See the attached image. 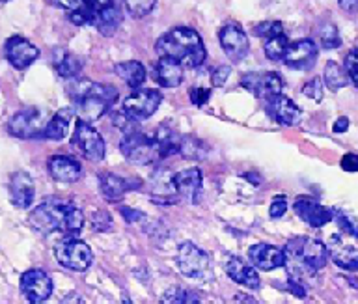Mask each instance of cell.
Wrapping results in <instances>:
<instances>
[{
    "mask_svg": "<svg viewBox=\"0 0 358 304\" xmlns=\"http://www.w3.org/2000/svg\"><path fill=\"white\" fill-rule=\"evenodd\" d=\"M55 6L66 10L73 24H92L103 36H112L122 24V12L114 0H50Z\"/></svg>",
    "mask_w": 358,
    "mask_h": 304,
    "instance_id": "6da1fadb",
    "label": "cell"
},
{
    "mask_svg": "<svg viewBox=\"0 0 358 304\" xmlns=\"http://www.w3.org/2000/svg\"><path fill=\"white\" fill-rule=\"evenodd\" d=\"M159 58H172L183 68H198L206 62V47L200 34L189 27H178L161 36L155 43Z\"/></svg>",
    "mask_w": 358,
    "mask_h": 304,
    "instance_id": "7a4b0ae2",
    "label": "cell"
},
{
    "mask_svg": "<svg viewBox=\"0 0 358 304\" xmlns=\"http://www.w3.org/2000/svg\"><path fill=\"white\" fill-rule=\"evenodd\" d=\"M71 205V202H66L60 198H47L30 213L28 222L34 230H38L43 236L66 231V217Z\"/></svg>",
    "mask_w": 358,
    "mask_h": 304,
    "instance_id": "3957f363",
    "label": "cell"
},
{
    "mask_svg": "<svg viewBox=\"0 0 358 304\" xmlns=\"http://www.w3.org/2000/svg\"><path fill=\"white\" fill-rule=\"evenodd\" d=\"M116 99L117 90L114 86L95 85V82H92L88 90L84 92L83 96L75 101L78 120H84V122L92 124L97 118H101L116 103Z\"/></svg>",
    "mask_w": 358,
    "mask_h": 304,
    "instance_id": "277c9868",
    "label": "cell"
},
{
    "mask_svg": "<svg viewBox=\"0 0 358 304\" xmlns=\"http://www.w3.org/2000/svg\"><path fill=\"white\" fill-rule=\"evenodd\" d=\"M120 147H122V153L127 157V161L134 164H142V166L155 164L161 159L155 138H151L144 133H136V131L127 133Z\"/></svg>",
    "mask_w": 358,
    "mask_h": 304,
    "instance_id": "5b68a950",
    "label": "cell"
},
{
    "mask_svg": "<svg viewBox=\"0 0 358 304\" xmlns=\"http://www.w3.org/2000/svg\"><path fill=\"white\" fill-rule=\"evenodd\" d=\"M55 256L58 259V263L67 267V269L77 270V273L86 270L92 265V261H94L92 248L84 241H78V239H66V241H62L56 247Z\"/></svg>",
    "mask_w": 358,
    "mask_h": 304,
    "instance_id": "8992f818",
    "label": "cell"
},
{
    "mask_svg": "<svg viewBox=\"0 0 358 304\" xmlns=\"http://www.w3.org/2000/svg\"><path fill=\"white\" fill-rule=\"evenodd\" d=\"M45 125L47 124L43 113L36 107H28L11 116L8 122V131L17 138H38L43 136Z\"/></svg>",
    "mask_w": 358,
    "mask_h": 304,
    "instance_id": "52a82bcc",
    "label": "cell"
},
{
    "mask_svg": "<svg viewBox=\"0 0 358 304\" xmlns=\"http://www.w3.org/2000/svg\"><path fill=\"white\" fill-rule=\"evenodd\" d=\"M161 101L162 96L159 92L144 88V90L133 92L131 96L123 99V110L134 122H144L157 113V108L161 107Z\"/></svg>",
    "mask_w": 358,
    "mask_h": 304,
    "instance_id": "ba28073f",
    "label": "cell"
},
{
    "mask_svg": "<svg viewBox=\"0 0 358 304\" xmlns=\"http://www.w3.org/2000/svg\"><path fill=\"white\" fill-rule=\"evenodd\" d=\"M178 267L185 276L201 280L209 276V258L194 243H181L178 250Z\"/></svg>",
    "mask_w": 358,
    "mask_h": 304,
    "instance_id": "9c48e42d",
    "label": "cell"
},
{
    "mask_svg": "<svg viewBox=\"0 0 358 304\" xmlns=\"http://www.w3.org/2000/svg\"><path fill=\"white\" fill-rule=\"evenodd\" d=\"M73 144L90 161H103L105 159V140H103V136L84 120L77 122V129H75V135H73Z\"/></svg>",
    "mask_w": 358,
    "mask_h": 304,
    "instance_id": "30bf717a",
    "label": "cell"
},
{
    "mask_svg": "<svg viewBox=\"0 0 358 304\" xmlns=\"http://www.w3.org/2000/svg\"><path fill=\"white\" fill-rule=\"evenodd\" d=\"M218 40H220V45H222L226 57H228L231 62H241V60H245L246 55H248L250 43H248L246 32L241 29V24H224L222 29H220V34H218Z\"/></svg>",
    "mask_w": 358,
    "mask_h": 304,
    "instance_id": "8fae6325",
    "label": "cell"
},
{
    "mask_svg": "<svg viewBox=\"0 0 358 304\" xmlns=\"http://www.w3.org/2000/svg\"><path fill=\"white\" fill-rule=\"evenodd\" d=\"M21 293L28 303H45L52 295V280L41 269H30L21 276Z\"/></svg>",
    "mask_w": 358,
    "mask_h": 304,
    "instance_id": "7c38bea8",
    "label": "cell"
},
{
    "mask_svg": "<svg viewBox=\"0 0 358 304\" xmlns=\"http://www.w3.org/2000/svg\"><path fill=\"white\" fill-rule=\"evenodd\" d=\"M6 60L13 66L15 69L22 71V69L30 68L36 60L39 58V49L28 40L21 38V36H13L6 41L4 45Z\"/></svg>",
    "mask_w": 358,
    "mask_h": 304,
    "instance_id": "4fadbf2b",
    "label": "cell"
},
{
    "mask_svg": "<svg viewBox=\"0 0 358 304\" xmlns=\"http://www.w3.org/2000/svg\"><path fill=\"white\" fill-rule=\"evenodd\" d=\"M317 52L319 49L313 40L293 41L285 51L284 64L296 71H306V69L313 68V64L317 60Z\"/></svg>",
    "mask_w": 358,
    "mask_h": 304,
    "instance_id": "5bb4252c",
    "label": "cell"
},
{
    "mask_svg": "<svg viewBox=\"0 0 358 304\" xmlns=\"http://www.w3.org/2000/svg\"><path fill=\"white\" fill-rule=\"evenodd\" d=\"M293 209L312 228H323L324 224H329L330 220L334 219V211L332 209L323 208L317 200H313L310 196L296 198L295 203H293Z\"/></svg>",
    "mask_w": 358,
    "mask_h": 304,
    "instance_id": "9a60e30c",
    "label": "cell"
},
{
    "mask_svg": "<svg viewBox=\"0 0 358 304\" xmlns=\"http://www.w3.org/2000/svg\"><path fill=\"white\" fill-rule=\"evenodd\" d=\"M265 110H267V114L274 120V122H278V124L285 125V127H293V125L299 124L302 118L301 108L296 107L289 97L282 96V94L267 99V101H265Z\"/></svg>",
    "mask_w": 358,
    "mask_h": 304,
    "instance_id": "2e32d148",
    "label": "cell"
},
{
    "mask_svg": "<svg viewBox=\"0 0 358 304\" xmlns=\"http://www.w3.org/2000/svg\"><path fill=\"white\" fill-rule=\"evenodd\" d=\"M248 258L257 269L262 270H274L284 267L287 263V254L285 250L278 247H273V245H265V243H259V245H254L248 250Z\"/></svg>",
    "mask_w": 358,
    "mask_h": 304,
    "instance_id": "e0dca14e",
    "label": "cell"
},
{
    "mask_svg": "<svg viewBox=\"0 0 358 304\" xmlns=\"http://www.w3.org/2000/svg\"><path fill=\"white\" fill-rule=\"evenodd\" d=\"M172 183L178 198H185V200H190V202H198L201 192V170H181L176 175H172Z\"/></svg>",
    "mask_w": 358,
    "mask_h": 304,
    "instance_id": "ac0fdd59",
    "label": "cell"
},
{
    "mask_svg": "<svg viewBox=\"0 0 358 304\" xmlns=\"http://www.w3.org/2000/svg\"><path fill=\"white\" fill-rule=\"evenodd\" d=\"M47 168H49L50 178L60 183H75L83 178L80 163L67 155H52L47 163Z\"/></svg>",
    "mask_w": 358,
    "mask_h": 304,
    "instance_id": "d6986e66",
    "label": "cell"
},
{
    "mask_svg": "<svg viewBox=\"0 0 358 304\" xmlns=\"http://www.w3.org/2000/svg\"><path fill=\"white\" fill-rule=\"evenodd\" d=\"M36 185L27 172H17L10 180V198L11 203L19 209H28L34 203Z\"/></svg>",
    "mask_w": 358,
    "mask_h": 304,
    "instance_id": "ffe728a7",
    "label": "cell"
},
{
    "mask_svg": "<svg viewBox=\"0 0 358 304\" xmlns=\"http://www.w3.org/2000/svg\"><path fill=\"white\" fill-rule=\"evenodd\" d=\"M224 269L228 273V276L234 282L241 284V286L248 287V289H257L262 286V280H259V275L257 270L252 267V265L245 263L243 259L239 258H229L224 265Z\"/></svg>",
    "mask_w": 358,
    "mask_h": 304,
    "instance_id": "44dd1931",
    "label": "cell"
},
{
    "mask_svg": "<svg viewBox=\"0 0 358 304\" xmlns=\"http://www.w3.org/2000/svg\"><path fill=\"white\" fill-rule=\"evenodd\" d=\"M153 77L161 86L164 88H176L181 85L183 80V66L172 58H159V62L155 64V71Z\"/></svg>",
    "mask_w": 358,
    "mask_h": 304,
    "instance_id": "7402d4cb",
    "label": "cell"
},
{
    "mask_svg": "<svg viewBox=\"0 0 358 304\" xmlns=\"http://www.w3.org/2000/svg\"><path fill=\"white\" fill-rule=\"evenodd\" d=\"M330 258L338 267L345 270H358V248L352 247V245H343L340 237H332V243H330Z\"/></svg>",
    "mask_w": 358,
    "mask_h": 304,
    "instance_id": "603a6c76",
    "label": "cell"
},
{
    "mask_svg": "<svg viewBox=\"0 0 358 304\" xmlns=\"http://www.w3.org/2000/svg\"><path fill=\"white\" fill-rule=\"evenodd\" d=\"M329 247L317 239H306L302 245V252L299 258L313 270L323 269L327 261H329Z\"/></svg>",
    "mask_w": 358,
    "mask_h": 304,
    "instance_id": "cb8c5ba5",
    "label": "cell"
},
{
    "mask_svg": "<svg viewBox=\"0 0 358 304\" xmlns=\"http://www.w3.org/2000/svg\"><path fill=\"white\" fill-rule=\"evenodd\" d=\"M71 118L73 108H62V110H58L45 125L43 138H47V140H62V138H66Z\"/></svg>",
    "mask_w": 358,
    "mask_h": 304,
    "instance_id": "d4e9b609",
    "label": "cell"
},
{
    "mask_svg": "<svg viewBox=\"0 0 358 304\" xmlns=\"http://www.w3.org/2000/svg\"><path fill=\"white\" fill-rule=\"evenodd\" d=\"M52 66L58 71V75L66 77V79L77 77L83 69V62L75 55L67 52L66 49H56L55 55H52Z\"/></svg>",
    "mask_w": 358,
    "mask_h": 304,
    "instance_id": "484cf974",
    "label": "cell"
},
{
    "mask_svg": "<svg viewBox=\"0 0 358 304\" xmlns=\"http://www.w3.org/2000/svg\"><path fill=\"white\" fill-rule=\"evenodd\" d=\"M99 185L103 196H105L106 200H110V202H120V200L125 196V192L129 191L127 181L123 180V178H120V175L110 174V172L101 174Z\"/></svg>",
    "mask_w": 358,
    "mask_h": 304,
    "instance_id": "4316f807",
    "label": "cell"
},
{
    "mask_svg": "<svg viewBox=\"0 0 358 304\" xmlns=\"http://www.w3.org/2000/svg\"><path fill=\"white\" fill-rule=\"evenodd\" d=\"M116 75L120 77L122 80L127 82V86L131 88H138V86L144 85L145 80V68L144 64L140 62H122V64H116V68H114Z\"/></svg>",
    "mask_w": 358,
    "mask_h": 304,
    "instance_id": "83f0119b",
    "label": "cell"
},
{
    "mask_svg": "<svg viewBox=\"0 0 358 304\" xmlns=\"http://www.w3.org/2000/svg\"><path fill=\"white\" fill-rule=\"evenodd\" d=\"M157 146H159V153H161V159L170 157L173 153H179V144H181V136L172 129V127H166V125H161L157 129L155 135Z\"/></svg>",
    "mask_w": 358,
    "mask_h": 304,
    "instance_id": "f1b7e54d",
    "label": "cell"
},
{
    "mask_svg": "<svg viewBox=\"0 0 358 304\" xmlns=\"http://www.w3.org/2000/svg\"><path fill=\"white\" fill-rule=\"evenodd\" d=\"M324 85L329 86V90L338 92L341 88H345L349 85V75L343 68H340L336 62H327L324 66V75H323Z\"/></svg>",
    "mask_w": 358,
    "mask_h": 304,
    "instance_id": "f546056e",
    "label": "cell"
},
{
    "mask_svg": "<svg viewBox=\"0 0 358 304\" xmlns=\"http://www.w3.org/2000/svg\"><path fill=\"white\" fill-rule=\"evenodd\" d=\"M284 90V80L278 73H263L262 82H259V90H257V97L267 101L271 97L278 96Z\"/></svg>",
    "mask_w": 358,
    "mask_h": 304,
    "instance_id": "4dcf8cb0",
    "label": "cell"
},
{
    "mask_svg": "<svg viewBox=\"0 0 358 304\" xmlns=\"http://www.w3.org/2000/svg\"><path fill=\"white\" fill-rule=\"evenodd\" d=\"M179 153L185 159H194V161H203L207 157V146L196 136H181L179 144Z\"/></svg>",
    "mask_w": 358,
    "mask_h": 304,
    "instance_id": "1f68e13d",
    "label": "cell"
},
{
    "mask_svg": "<svg viewBox=\"0 0 358 304\" xmlns=\"http://www.w3.org/2000/svg\"><path fill=\"white\" fill-rule=\"evenodd\" d=\"M289 47V40L285 38V34H278L274 38H268L263 45V51H265V57L271 60V62H282L285 57V51Z\"/></svg>",
    "mask_w": 358,
    "mask_h": 304,
    "instance_id": "d6a6232c",
    "label": "cell"
},
{
    "mask_svg": "<svg viewBox=\"0 0 358 304\" xmlns=\"http://www.w3.org/2000/svg\"><path fill=\"white\" fill-rule=\"evenodd\" d=\"M319 41H321V47L323 49H338L341 45V38L338 34V29L336 24L332 23H324L319 27L317 30Z\"/></svg>",
    "mask_w": 358,
    "mask_h": 304,
    "instance_id": "836d02e7",
    "label": "cell"
},
{
    "mask_svg": "<svg viewBox=\"0 0 358 304\" xmlns=\"http://www.w3.org/2000/svg\"><path fill=\"white\" fill-rule=\"evenodd\" d=\"M157 0H125V8L127 13L134 19H142L145 15H150L155 8Z\"/></svg>",
    "mask_w": 358,
    "mask_h": 304,
    "instance_id": "e575fe53",
    "label": "cell"
},
{
    "mask_svg": "<svg viewBox=\"0 0 358 304\" xmlns=\"http://www.w3.org/2000/svg\"><path fill=\"white\" fill-rule=\"evenodd\" d=\"M162 303H173V304H185V303H200V297L194 295L192 291L181 289V287H172L162 295Z\"/></svg>",
    "mask_w": 358,
    "mask_h": 304,
    "instance_id": "d590c367",
    "label": "cell"
},
{
    "mask_svg": "<svg viewBox=\"0 0 358 304\" xmlns=\"http://www.w3.org/2000/svg\"><path fill=\"white\" fill-rule=\"evenodd\" d=\"M252 32H254V36H257V38H265V40H268V38H274V36L284 34V27H282L280 21H263V23L256 24Z\"/></svg>",
    "mask_w": 358,
    "mask_h": 304,
    "instance_id": "8d00e7d4",
    "label": "cell"
},
{
    "mask_svg": "<svg viewBox=\"0 0 358 304\" xmlns=\"http://www.w3.org/2000/svg\"><path fill=\"white\" fill-rule=\"evenodd\" d=\"M84 226V215L83 211L78 208H75V205H71V209H69V213H67L66 217V233H69V236H77L78 231L83 230Z\"/></svg>",
    "mask_w": 358,
    "mask_h": 304,
    "instance_id": "74e56055",
    "label": "cell"
},
{
    "mask_svg": "<svg viewBox=\"0 0 358 304\" xmlns=\"http://www.w3.org/2000/svg\"><path fill=\"white\" fill-rule=\"evenodd\" d=\"M334 219H336V224L340 226V230L343 233H349L352 237H358V224L357 220L349 217L347 213L343 211H334Z\"/></svg>",
    "mask_w": 358,
    "mask_h": 304,
    "instance_id": "f35d334b",
    "label": "cell"
},
{
    "mask_svg": "<svg viewBox=\"0 0 358 304\" xmlns=\"http://www.w3.org/2000/svg\"><path fill=\"white\" fill-rule=\"evenodd\" d=\"M323 82L324 80H321L319 77L308 80L306 85L302 86V94L310 97V99H313L315 103H321L323 101Z\"/></svg>",
    "mask_w": 358,
    "mask_h": 304,
    "instance_id": "ab89813d",
    "label": "cell"
},
{
    "mask_svg": "<svg viewBox=\"0 0 358 304\" xmlns=\"http://www.w3.org/2000/svg\"><path fill=\"white\" fill-rule=\"evenodd\" d=\"M345 71L349 75V79L352 80V85L358 88V47H355V49L347 52Z\"/></svg>",
    "mask_w": 358,
    "mask_h": 304,
    "instance_id": "60d3db41",
    "label": "cell"
},
{
    "mask_svg": "<svg viewBox=\"0 0 358 304\" xmlns=\"http://www.w3.org/2000/svg\"><path fill=\"white\" fill-rule=\"evenodd\" d=\"M92 224H94V228L97 231H106L112 226L110 215L106 213V211H97V213H94V217H92Z\"/></svg>",
    "mask_w": 358,
    "mask_h": 304,
    "instance_id": "b9f144b4",
    "label": "cell"
},
{
    "mask_svg": "<svg viewBox=\"0 0 358 304\" xmlns=\"http://www.w3.org/2000/svg\"><path fill=\"white\" fill-rule=\"evenodd\" d=\"M259 82H262V73H248L246 77H243L241 80V86L248 90L250 94L257 96V90H259Z\"/></svg>",
    "mask_w": 358,
    "mask_h": 304,
    "instance_id": "7bdbcfd3",
    "label": "cell"
},
{
    "mask_svg": "<svg viewBox=\"0 0 358 304\" xmlns=\"http://www.w3.org/2000/svg\"><path fill=\"white\" fill-rule=\"evenodd\" d=\"M211 97V90L209 88H192L190 90V101L194 103L196 107H203Z\"/></svg>",
    "mask_w": 358,
    "mask_h": 304,
    "instance_id": "ee69618b",
    "label": "cell"
},
{
    "mask_svg": "<svg viewBox=\"0 0 358 304\" xmlns=\"http://www.w3.org/2000/svg\"><path fill=\"white\" fill-rule=\"evenodd\" d=\"M285 211H287V200L284 196L274 198L273 203H271V209H268V215L273 219H280V217H284Z\"/></svg>",
    "mask_w": 358,
    "mask_h": 304,
    "instance_id": "f6af8a7d",
    "label": "cell"
},
{
    "mask_svg": "<svg viewBox=\"0 0 358 304\" xmlns=\"http://www.w3.org/2000/svg\"><path fill=\"white\" fill-rule=\"evenodd\" d=\"M229 73H231V68H229V66H220V68L215 69L211 73L213 86H217V88L224 86V82H226V79L229 77Z\"/></svg>",
    "mask_w": 358,
    "mask_h": 304,
    "instance_id": "bcb514c9",
    "label": "cell"
},
{
    "mask_svg": "<svg viewBox=\"0 0 358 304\" xmlns=\"http://www.w3.org/2000/svg\"><path fill=\"white\" fill-rule=\"evenodd\" d=\"M341 168L345 172H358V155L357 153H345L341 159Z\"/></svg>",
    "mask_w": 358,
    "mask_h": 304,
    "instance_id": "7dc6e473",
    "label": "cell"
},
{
    "mask_svg": "<svg viewBox=\"0 0 358 304\" xmlns=\"http://www.w3.org/2000/svg\"><path fill=\"white\" fill-rule=\"evenodd\" d=\"M120 213L123 215V219L127 220V222H138V220H142L145 217L142 211H136V209L133 208H125V205L120 208Z\"/></svg>",
    "mask_w": 358,
    "mask_h": 304,
    "instance_id": "c3c4849f",
    "label": "cell"
},
{
    "mask_svg": "<svg viewBox=\"0 0 358 304\" xmlns=\"http://www.w3.org/2000/svg\"><path fill=\"white\" fill-rule=\"evenodd\" d=\"M289 287H291V291L295 293L296 297H301V298H304L308 295L306 293V287L302 286L301 282L296 280L295 276H289Z\"/></svg>",
    "mask_w": 358,
    "mask_h": 304,
    "instance_id": "681fc988",
    "label": "cell"
},
{
    "mask_svg": "<svg viewBox=\"0 0 358 304\" xmlns=\"http://www.w3.org/2000/svg\"><path fill=\"white\" fill-rule=\"evenodd\" d=\"M338 4L345 13H351V15L358 13V0H338Z\"/></svg>",
    "mask_w": 358,
    "mask_h": 304,
    "instance_id": "f907efd6",
    "label": "cell"
},
{
    "mask_svg": "<svg viewBox=\"0 0 358 304\" xmlns=\"http://www.w3.org/2000/svg\"><path fill=\"white\" fill-rule=\"evenodd\" d=\"M347 129H349V118H347V116H340V118L334 122L332 131H334V133H345Z\"/></svg>",
    "mask_w": 358,
    "mask_h": 304,
    "instance_id": "816d5d0a",
    "label": "cell"
},
{
    "mask_svg": "<svg viewBox=\"0 0 358 304\" xmlns=\"http://www.w3.org/2000/svg\"><path fill=\"white\" fill-rule=\"evenodd\" d=\"M235 301H248V303H256V301H254L252 297H237Z\"/></svg>",
    "mask_w": 358,
    "mask_h": 304,
    "instance_id": "f5cc1de1",
    "label": "cell"
},
{
    "mask_svg": "<svg viewBox=\"0 0 358 304\" xmlns=\"http://www.w3.org/2000/svg\"><path fill=\"white\" fill-rule=\"evenodd\" d=\"M0 2H10V0H0Z\"/></svg>",
    "mask_w": 358,
    "mask_h": 304,
    "instance_id": "db71d44e",
    "label": "cell"
}]
</instances>
